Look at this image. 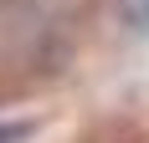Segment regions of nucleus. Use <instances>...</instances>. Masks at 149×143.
Instances as JSON below:
<instances>
[{
  "label": "nucleus",
  "instance_id": "1",
  "mask_svg": "<svg viewBox=\"0 0 149 143\" xmlns=\"http://www.w3.org/2000/svg\"><path fill=\"white\" fill-rule=\"evenodd\" d=\"M26 123H0V143H21V138H26Z\"/></svg>",
  "mask_w": 149,
  "mask_h": 143
}]
</instances>
